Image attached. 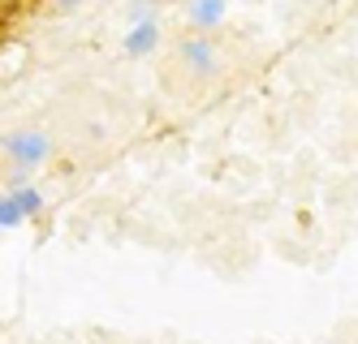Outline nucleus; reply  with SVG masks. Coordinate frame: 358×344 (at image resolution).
<instances>
[{
    "instance_id": "obj_5",
    "label": "nucleus",
    "mask_w": 358,
    "mask_h": 344,
    "mask_svg": "<svg viewBox=\"0 0 358 344\" xmlns=\"http://www.w3.org/2000/svg\"><path fill=\"white\" fill-rule=\"evenodd\" d=\"M186 17L190 26H199V35H208L229 17V0H186Z\"/></svg>"
},
{
    "instance_id": "obj_6",
    "label": "nucleus",
    "mask_w": 358,
    "mask_h": 344,
    "mask_svg": "<svg viewBox=\"0 0 358 344\" xmlns=\"http://www.w3.org/2000/svg\"><path fill=\"white\" fill-rule=\"evenodd\" d=\"M83 0H57V9H78Z\"/></svg>"
},
{
    "instance_id": "obj_4",
    "label": "nucleus",
    "mask_w": 358,
    "mask_h": 344,
    "mask_svg": "<svg viewBox=\"0 0 358 344\" xmlns=\"http://www.w3.org/2000/svg\"><path fill=\"white\" fill-rule=\"evenodd\" d=\"M156 47H160V22H156V13H147L125 35V57H151Z\"/></svg>"
},
{
    "instance_id": "obj_1",
    "label": "nucleus",
    "mask_w": 358,
    "mask_h": 344,
    "mask_svg": "<svg viewBox=\"0 0 358 344\" xmlns=\"http://www.w3.org/2000/svg\"><path fill=\"white\" fill-rule=\"evenodd\" d=\"M0 151H5V160L13 164V185H27L31 172H39L48 160H52L57 142L43 134V129H13V134L0 138Z\"/></svg>"
},
{
    "instance_id": "obj_3",
    "label": "nucleus",
    "mask_w": 358,
    "mask_h": 344,
    "mask_svg": "<svg viewBox=\"0 0 358 344\" xmlns=\"http://www.w3.org/2000/svg\"><path fill=\"white\" fill-rule=\"evenodd\" d=\"M48 211V198H43V190L39 185H13V190L0 198V228H17V224H27V220H35V216H43Z\"/></svg>"
},
{
    "instance_id": "obj_2",
    "label": "nucleus",
    "mask_w": 358,
    "mask_h": 344,
    "mask_svg": "<svg viewBox=\"0 0 358 344\" xmlns=\"http://www.w3.org/2000/svg\"><path fill=\"white\" fill-rule=\"evenodd\" d=\"M177 61H182L186 73H194V77H220L224 52H220V43L208 39V35H190V39L177 43Z\"/></svg>"
}]
</instances>
